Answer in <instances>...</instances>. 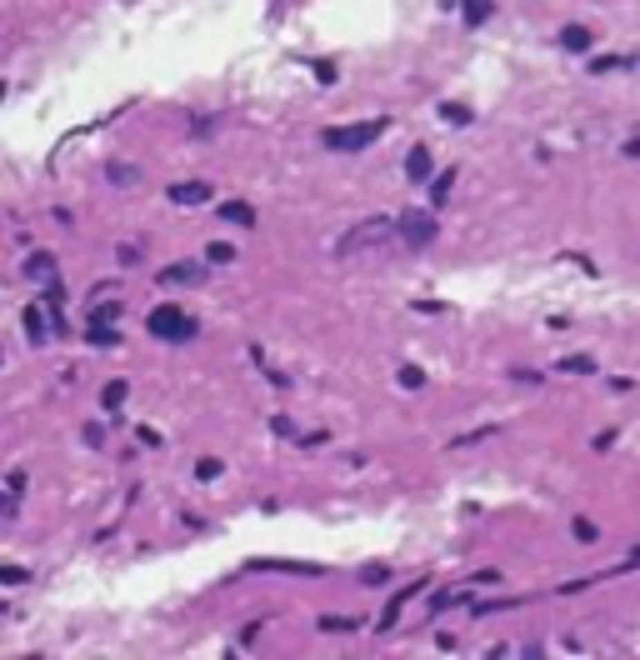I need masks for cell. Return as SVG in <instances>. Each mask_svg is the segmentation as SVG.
<instances>
[{
	"label": "cell",
	"instance_id": "7",
	"mask_svg": "<svg viewBox=\"0 0 640 660\" xmlns=\"http://www.w3.org/2000/svg\"><path fill=\"white\" fill-rule=\"evenodd\" d=\"M431 585V581H415V585H405V590H395L390 601H386V610H380V621H375V630H395V621H400V610L415 601V595Z\"/></svg>",
	"mask_w": 640,
	"mask_h": 660
},
{
	"label": "cell",
	"instance_id": "12",
	"mask_svg": "<svg viewBox=\"0 0 640 660\" xmlns=\"http://www.w3.org/2000/svg\"><path fill=\"white\" fill-rule=\"evenodd\" d=\"M556 370H561V375H595V370H601V360H595V355H561Z\"/></svg>",
	"mask_w": 640,
	"mask_h": 660
},
{
	"label": "cell",
	"instance_id": "9",
	"mask_svg": "<svg viewBox=\"0 0 640 660\" xmlns=\"http://www.w3.org/2000/svg\"><path fill=\"white\" fill-rule=\"evenodd\" d=\"M26 275H30L35 285H46V290L60 285V275H55V255H50V250H35L30 261H26Z\"/></svg>",
	"mask_w": 640,
	"mask_h": 660
},
{
	"label": "cell",
	"instance_id": "1",
	"mask_svg": "<svg viewBox=\"0 0 640 660\" xmlns=\"http://www.w3.org/2000/svg\"><path fill=\"white\" fill-rule=\"evenodd\" d=\"M395 236V220L390 216H366L360 225H350L346 236L335 241V255H366V250H375V245H386Z\"/></svg>",
	"mask_w": 640,
	"mask_h": 660
},
{
	"label": "cell",
	"instance_id": "17",
	"mask_svg": "<svg viewBox=\"0 0 640 660\" xmlns=\"http://www.w3.org/2000/svg\"><path fill=\"white\" fill-rule=\"evenodd\" d=\"M125 395H131V386H125V380H105L100 406H105V411H120V406H125Z\"/></svg>",
	"mask_w": 640,
	"mask_h": 660
},
{
	"label": "cell",
	"instance_id": "14",
	"mask_svg": "<svg viewBox=\"0 0 640 660\" xmlns=\"http://www.w3.org/2000/svg\"><path fill=\"white\" fill-rule=\"evenodd\" d=\"M85 340H91V346H100V350H111V346H120V330H115V326H95V321H85Z\"/></svg>",
	"mask_w": 640,
	"mask_h": 660
},
{
	"label": "cell",
	"instance_id": "34",
	"mask_svg": "<svg viewBox=\"0 0 640 660\" xmlns=\"http://www.w3.org/2000/svg\"><path fill=\"white\" fill-rule=\"evenodd\" d=\"M0 100H6V80H0Z\"/></svg>",
	"mask_w": 640,
	"mask_h": 660
},
{
	"label": "cell",
	"instance_id": "18",
	"mask_svg": "<svg viewBox=\"0 0 640 660\" xmlns=\"http://www.w3.org/2000/svg\"><path fill=\"white\" fill-rule=\"evenodd\" d=\"M490 10H496V6H490V0H465V6H460L465 26H480V20H490Z\"/></svg>",
	"mask_w": 640,
	"mask_h": 660
},
{
	"label": "cell",
	"instance_id": "5",
	"mask_svg": "<svg viewBox=\"0 0 640 660\" xmlns=\"http://www.w3.org/2000/svg\"><path fill=\"white\" fill-rule=\"evenodd\" d=\"M250 570H255V576H326V565H310V560H270V556L250 560Z\"/></svg>",
	"mask_w": 640,
	"mask_h": 660
},
{
	"label": "cell",
	"instance_id": "15",
	"mask_svg": "<svg viewBox=\"0 0 640 660\" xmlns=\"http://www.w3.org/2000/svg\"><path fill=\"white\" fill-rule=\"evenodd\" d=\"M315 630H326V635H350V630H360V621H355V615H320Z\"/></svg>",
	"mask_w": 640,
	"mask_h": 660
},
{
	"label": "cell",
	"instance_id": "33",
	"mask_svg": "<svg viewBox=\"0 0 640 660\" xmlns=\"http://www.w3.org/2000/svg\"><path fill=\"white\" fill-rule=\"evenodd\" d=\"M0 516H15V500H10L6 491H0Z\"/></svg>",
	"mask_w": 640,
	"mask_h": 660
},
{
	"label": "cell",
	"instance_id": "26",
	"mask_svg": "<svg viewBox=\"0 0 640 660\" xmlns=\"http://www.w3.org/2000/svg\"><path fill=\"white\" fill-rule=\"evenodd\" d=\"M520 601L516 595H505V601H476V615H496V610H516Z\"/></svg>",
	"mask_w": 640,
	"mask_h": 660
},
{
	"label": "cell",
	"instance_id": "8",
	"mask_svg": "<svg viewBox=\"0 0 640 660\" xmlns=\"http://www.w3.org/2000/svg\"><path fill=\"white\" fill-rule=\"evenodd\" d=\"M205 281V265L200 261H176V265H160V285H200Z\"/></svg>",
	"mask_w": 640,
	"mask_h": 660
},
{
	"label": "cell",
	"instance_id": "13",
	"mask_svg": "<svg viewBox=\"0 0 640 660\" xmlns=\"http://www.w3.org/2000/svg\"><path fill=\"white\" fill-rule=\"evenodd\" d=\"M26 335L35 340V346H46V340H50V321L40 315V301H35V305H26Z\"/></svg>",
	"mask_w": 640,
	"mask_h": 660
},
{
	"label": "cell",
	"instance_id": "22",
	"mask_svg": "<svg viewBox=\"0 0 640 660\" xmlns=\"http://www.w3.org/2000/svg\"><path fill=\"white\" fill-rule=\"evenodd\" d=\"M570 530H575V540H585V545H595V540H601V525H595V520H585V516H575V520H570Z\"/></svg>",
	"mask_w": 640,
	"mask_h": 660
},
{
	"label": "cell",
	"instance_id": "2",
	"mask_svg": "<svg viewBox=\"0 0 640 660\" xmlns=\"http://www.w3.org/2000/svg\"><path fill=\"white\" fill-rule=\"evenodd\" d=\"M145 330H151L160 346H185V340L200 335V326L190 321L185 310H176V305H156L151 315H145Z\"/></svg>",
	"mask_w": 640,
	"mask_h": 660
},
{
	"label": "cell",
	"instance_id": "28",
	"mask_svg": "<svg viewBox=\"0 0 640 660\" xmlns=\"http://www.w3.org/2000/svg\"><path fill=\"white\" fill-rule=\"evenodd\" d=\"M196 475H200V480H216V475H220V460H216V455H200V460H196Z\"/></svg>",
	"mask_w": 640,
	"mask_h": 660
},
{
	"label": "cell",
	"instance_id": "30",
	"mask_svg": "<svg viewBox=\"0 0 640 660\" xmlns=\"http://www.w3.org/2000/svg\"><path fill=\"white\" fill-rule=\"evenodd\" d=\"M360 581H370V585H386V565H366V570H360Z\"/></svg>",
	"mask_w": 640,
	"mask_h": 660
},
{
	"label": "cell",
	"instance_id": "20",
	"mask_svg": "<svg viewBox=\"0 0 640 660\" xmlns=\"http://www.w3.org/2000/svg\"><path fill=\"white\" fill-rule=\"evenodd\" d=\"M625 66H635V55H595V60H590L595 75H601V70H625Z\"/></svg>",
	"mask_w": 640,
	"mask_h": 660
},
{
	"label": "cell",
	"instance_id": "21",
	"mask_svg": "<svg viewBox=\"0 0 640 660\" xmlns=\"http://www.w3.org/2000/svg\"><path fill=\"white\" fill-rule=\"evenodd\" d=\"M205 261H210V265H230V261H236V245L210 241V245H205Z\"/></svg>",
	"mask_w": 640,
	"mask_h": 660
},
{
	"label": "cell",
	"instance_id": "25",
	"mask_svg": "<svg viewBox=\"0 0 640 660\" xmlns=\"http://www.w3.org/2000/svg\"><path fill=\"white\" fill-rule=\"evenodd\" d=\"M395 380H400L405 390H420V386H425V370H420V366H400V375H395Z\"/></svg>",
	"mask_w": 640,
	"mask_h": 660
},
{
	"label": "cell",
	"instance_id": "3",
	"mask_svg": "<svg viewBox=\"0 0 640 660\" xmlns=\"http://www.w3.org/2000/svg\"><path fill=\"white\" fill-rule=\"evenodd\" d=\"M380 135H386V120H355V125H326L320 145H326V151H366Z\"/></svg>",
	"mask_w": 640,
	"mask_h": 660
},
{
	"label": "cell",
	"instance_id": "31",
	"mask_svg": "<svg viewBox=\"0 0 640 660\" xmlns=\"http://www.w3.org/2000/svg\"><path fill=\"white\" fill-rule=\"evenodd\" d=\"M105 176H111V180H135V165H111Z\"/></svg>",
	"mask_w": 640,
	"mask_h": 660
},
{
	"label": "cell",
	"instance_id": "24",
	"mask_svg": "<svg viewBox=\"0 0 640 660\" xmlns=\"http://www.w3.org/2000/svg\"><path fill=\"white\" fill-rule=\"evenodd\" d=\"M91 321H95V326H115V321H120V305H105V301L91 305Z\"/></svg>",
	"mask_w": 640,
	"mask_h": 660
},
{
	"label": "cell",
	"instance_id": "23",
	"mask_svg": "<svg viewBox=\"0 0 640 660\" xmlns=\"http://www.w3.org/2000/svg\"><path fill=\"white\" fill-rule=\"evenodd\" d=\"M0 585H30V570L26 565H0Z\"/></svg>",
	"mask_w": 640,
	"mask_h": 660
},
{
	"label": "cell",
	"instance_id": "16",
	"mask_svg": "<svg viewBox=\"0 0 640 660\" xmlns=\"http://www.w3.org/2000/svg\"><path fill=\"white\" fill-rule=\"evenodd\" d=\"M590 40H595L590 26H565V30H561V46H565V50H590Z\"/></svg>",
	"mask_w": 640,
	"mask_h": 660
},
{
	"label": "cell",
	"instance_id": "27",
	"mask_svg": "<svg viewBox=\"0 0 640 660\" xmlns=\"http://www.w3.org/2000/svg\"><path fill=\"white\" fill-rule=\"evenodd\" d=\"M440 115L451 120V125H471V120H476V115L465 111V105H455V100H451V105H440Z\"/></svg>",
	"mask_w": 640,
	"mask_h": 660
},
{
	"label": "cell",
	"instance_id": "10",
	"mask_svg": "<svg viewBox=\"0 0 640 660\" xmlns=\"http://www.w3.org/2000/svg\"><path fill=\"white\" fill-rule=\"evenodd\" d=\"M431 176H435L431 151H425V145H411V155H405V180H411V185H425Z\"/></svg>",
	"mask_w": 640,
	"mask_h": 660
},
{
	"label": "cell",
	"instance_id": "6",
	"mask_svg": "<svg viewBox=\"0 0 640 660\" xmlns=\"http://www.w3.org/2000/svg\"><path fill=\"white\" fill-rule=\"evenodd\" d=\"M165 196L176 205H210V200H216V185H205V180H176V185H165Z\"/></svg>",
	"mask_w": 640,
	"mask_h": 660
},
{
	"label": "cell",
	"instance_id": "32",
	"mask_svg": "<svg viewBox=\"0 0 640 660\" xmlns=\"http://www.w3.org/2000/svg\"><path fill=\"white\" fill-rule=\"evenodd\" d=\"M270 431H275V435H295V425H290L285 415H270Z\"/></svg>",
	"mask_w": 640,
	"mask_h": 660
},
{
	"label": "cell",
	"instance_id": "29",
	"mask_svg": "<svg viewBox=\"0 0 640 660\" xmlns=\"http://www.w3.org/2000/svg\"><path fill=\"white\" fill-rule=\"evenodd\" d=\"M465 601V590H445V595H435V601H431V610L440 615V610H451V605H460Z\"/></svg>",
	"mask_w": 640,
	"mask_h": 660
},
{
	"label": "cell",
	"instance_id": "4",
	"mask_svg": "<svg viewBox=\"0 0 640 660\" xmlns=\"http://www.w3.org/2000/svg\"><path fill=\"white\" fill-rule=\"evenodd\" d=\"M395 230H400V241H405V245H431L440 225H435V216H431V210H400Z\"/></svg>",
	"mask_w": 640,
	"mask_h": 660
},
{
	"label": "cell",
	"instance_id": "19",
	"mask_svg": "<svg viewBox=\"0 0 640 660\" xmlns=\"http://www.w3.org/2000/svg\"><path fill=\"white\" fill-rule=\"evenodd\" d=\"M451 185H455V170H440V176L431 180V200L445 205V200H451Z\"/></svg>",
	"mask_w": 640,
	"mask_h": 660
},
{
	"label": "cell",
	"instance_id": "11",
	"mask_svg": "<svg viewBox=\"0 0 640 660\" xmlns=\"http://www.w3.org/2000/svg\"><path fill=\"white\" fill-rule=\"evenodd\" d=\"M220 220L225 225H255V205L250 200H220Z\"/></svg>",
	"mask_w": 640,
	"mask_h": 660
}]
</instances>
